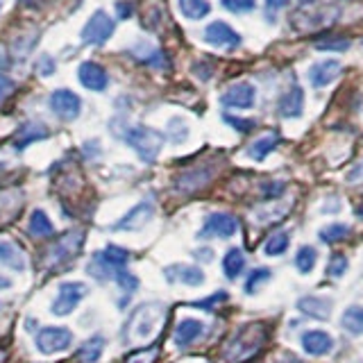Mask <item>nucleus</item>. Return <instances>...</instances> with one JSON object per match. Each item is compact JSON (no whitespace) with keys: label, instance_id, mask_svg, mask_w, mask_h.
Here are the masks:
<instances>
[{"label":"nucleus","instance_id":"obj_11","mask_svg":"<svg viewBox=\"0 0 363 363\" xmlns=\"http://www.w3.org/2000/svg\"><path fill=\"white\" fill-rule=\"evenodd\" d=\"M50 109L60 121H75L82 113V100L71 89H57L50 96Z\"/></svg>","mask_w":363,"mask_h":363},{"label":"nucleus","instance_id":"obj_20","mask_svg":"<svg viewBox=\"0 0 363 363\" xmlns=\"http://www.w3.org/2000/svg\"><path fill=\"white\" fill-rule=\"evenodd\" d=\"M332 300L323 298V295H304V298L298 300V309L309 315L315 318V320H329L332 318Z\"/></svg>","mask_w":363,"mask_h":363},{"label":"nucleus","instance_id":"obj_51","mask_svg":"<svg viewBox=\"0 0 363 363\" xmlns=\"http://www.w3.org/2000/svg\"><path fill=\"white\" fill-rule=\"evenodd\" d=\"M9 286H11V279L0 277V291H5V289H9Z\"/></svg>","mask_w":363,"mask_h":363},{"label":"nucleus","instance_id":"obj_49","mask_svg":"<svg viewBox=\"0 0 363 363\" xmlns=\"http://www.w3.org/2000/svg\"><path fill=\"white\" fill-rule=\"evenodd\" d=\"M116 11H118V18H130L132 5H128V3H116Z\"/></svg>","mask_w":363,"mask_h":363},{"label":"nucleus","instance_id":"obj_17","mask_svg":"<svg viewBox=\"0 0 363 363\" xmlns=\"http://www.w3.org/2000/svg\"><path fill=\"white\" fill-rule=\"evenodd\" d=\"M77 77L84 89L89 91H105L109 86V75L107 71L96 62H84L77 68Z\"/></svg>","mask_w":363,"mask_h":363},{"label":"nucleus","instance_id":"obj_21","mask_svg":"<svg viewBox=\"0 0 363 363\" xmlns=\"http://www.w3.org/2000/svg\"><path fill=\"white\" fill-rule=\"evenodd\" d=\"M166 279L173 284V281H182L186 286H202L204 284V272L198 266H186V264H175V266H168L164 270Z\"/></svg>","mask_w":363,"mask_h":363},{"label":"nucleus","instance_id":"obj_44","mask_svg":"<svg viewBox=\"0 0 363 363\" xmlns=\"http://www.w3.org/2000/svg\"><path fill=\"white\" fill-rule=\"evenodd\" d=\"M345 179L350 182L352 186H357V189H363V159H361V162H359V164H357L354 168H350V170H347Z\"/></svg>","mask_w":363,"mask_h":363},{"label":"nucleus","instance_id":"obj_9","mask_svg":"<svg viewBox=\"0 0 363 363\" xmlns=\"http://www.w3.org/2000/svg\"><path fill=\"white\" fill-rule=\"evenodd\" d=\"M238 232V220L232 213L213 211L204 218V225L200 230V238H232Z\"/></svg>","mask_w":363,"mask_h":363},{"label":"nucleus","instance_id":"obj_31","mask_svg":"<svg viewBox=\"0 0 363 363\" xmlns=\"http://www.w3.org/2000/svg\"><path fill=\"white\" fill-rule=\"evenodd\" d=\"M289 211H291V204H286V207H281V204H264V207H259L255 211V220L261 225H275Z\"/></svg>","mask_w":363,"mask_h":363},{"label":"nucleus","instance_id":"obj_53","mask_svg":"<svg viewBox=\"0 0 363 363\" xmlns=\"http://www.w3.org/2000/svg\"><path fill=\"white\" fill-rule=\"evenodd\" d=\"M300 3H304V5H311V3H315V0H300Z\"/></svg>","mask_w":363,"mask_h":363},{"label":"nucleus","instance_id":"obj_55","mask_svg":"<svg viewBox=\"0 0 363 363\" xmlns=\"http://www.w3.org/2000/svg\"><path fill=\"white\" fill-rule=\"evenodd\" d=\"M0 7H3V3H0Z\"/></svg>","mask_w":363,"mask_h":363},{"label":"nucleus","instance_id":"obj_39","mask_svg":"<svg viewBox=\"0 0 363 363\" xmlns=\"http://www.w3.org/2000/svg\"><path fill=\"white\" fill-rule=\"evenodd\" d=\"M113 281L118 284L121 286V291L125 293V295H132L136 289H139V279H136L132 272H128V270H118L116 272V277H113Z\"/></svg>","mask_w":363,"mask_h":363},{"label":"nucleus","instance_id":"obj_16","mask_svg":"<svg viewBox=\"0 0 363 363\" xmlns=\"http://www.w3.org/2000/svg\"><path fill=\"white\" fill-rule=\"evenodd\" d=\"M300 343L302 350L311 357H327L334 350V338L327 332H323V329H309V332H304Z\"/></svg>","mask_w":363,"mask_h":363},{"label":"nucleus","instance_id":"obj_26","mask_svg":"<svg viewBox=\"0 0 363 363\" xmlns=\"http://www.w3.org/2000/svg\"><path fill=\"white\" fill-rule=\"evenodd\" d=\"M102 350H105V336H91L89 340H84L77 350V359L79 363H96L102 357Z\"/></svg>","mask_w":363,"mask_h":363},{"label":"nucleus","instance_id":"obj_5","mask_svg":"<svg viewBox=\"0 0 363 363\" xmlns=\"http://www.w3.org/2000/svg\"><path fill=\"white\" fill-rule=\"evenodd\" d=\"M84 245V232L73 230V232H66L64 236H60L57 241H52L43 252V264L48 268H57L71 261L79 250Z\"/></svg>","mask_w":363,"mask_h":363},{"label":"nucleus","instance_id":"obj_25","mask_svg":"<svg viewBox=\"0 0 363 363\" xmlns=\"http://www.w3.org/2000/svg\"><path fill=\"white\" fill-rule=\"evenodd\" d=\"M279 134L277 132H266L264 136H259V139L255 143H250L247 147V155L255 159V162H264V159L275 150V147L279 145Z\"/></svg>","mask_w":363,"mask_h":363},{"label":"nucleus","instance_id":"obj_47","mask_svg":"<svg viewBox=\"0 0 363 363\" xmlns=\"http://www.w3.org/2000/svg\"><path fill=\"white\" fill-rule=\"evenodd\" d=\"M225 300H227V293H225V291H218V293H213V298L198 302V306H213V304H218V302H225Z\"/></svg>","mask_w":363,"mask_h":363},{"label":"nucleus","instance_id":"obj_36","mask_svg":"<svg viewBox=\"0 0 363 363\" xmlns=\"http://www.w3.org/2000/svg\"><path fill=\"white\" fill-rule=\"evenodd\" d=\"M186 136H189V125L184 123V118H170L168 121V139L173 141V143H182V141H186Z\"/></svg>","mask_w":363,"mask_h":363},{"label":"nucleus","instance_id":"obj_10","mask_svg":"<svg viewBox=\"0 0 363 363\" xmlns=\"http://www.w3.org/2000/svg\"><path fill=\"white\" fill-rule=\"evenodd\" d=\"M202 37L209 45H213V48H225V50H234V48H238V45L243 43L241 34H238L232 26L223 23V21L209 23V26L204 28Z\"/></svg>","mask_w":363,"mask_h":363},{"label":"nucleus","instance_id":"obj_19","mask_svg":"<svg viewBox=\"0 0 363 363\" xmlns=\"http://www.w3.org/2000/svg\"><path fill=\"white\" fill-rule=\"evenodd\" d=\"M202 336H204V323L198 320V318H184V320L177 323L173 340H175L177 347L184 350V347L196 343V340H200Z\"/></svg>","mask_w":363,"mask_h":363},{"label":"nucleus","instance_id":"obj_48","mask_svg":"<svg viewBox=\"0 0 363 363\" xmlns=\"http://www.w3.org/2000/svg\"><path fill=\"white\" fill-rule=\"evenodd\" d=\"M193 257H198V261H204V264H209V261H213V250L211 247H200L193 252Z\"/></svg>","mask_w":363,"mask_h":363},{"label":"nucleus","instance_id":"obj_13","mask_svg":"<svg viewBox=\"0 0 363 363\" xmlns=\"http://www.w3.org/2000/svg\"><path fill=\"white\" fill-rule=\"evenodd\" d=\"M155 216V204L150 200H141L139 204L123 216V218L111 227L113 232H136V230H143V227L152 220Z\"/></svg>","mask_w":363,"mask_h":363},{"label":"nucleus","instance_id":"obj_23","mask_svg":"<svg viewBox=\"0 0 363 363\" xmlns=\"http://www.w3.org/2000/svg\"><path fill=\"white\" fill-rule=\"evenodd\" d=\"M130 57H134V60H139V62L152 66V68H164L166 66V55L159 48H155L152 43H147V41H141V43L132 45Z\"/></svg>","mask_w":363,"mask_h":363},{"label":"nucleus","instance_id":"obj_7","mask_svg":"<svg viewBox=\"0 0 363 363\" xmlns=\"http://www.w3.org/2000/svg\"><path fill=\"white\" fill-rule=\"evenodd\" d=\"M73 343V334L68 327H41L34 334V345L41 354H57V352L68 350Z\"/></svg>","mask_w":363,"mask_h":363},{"label":"nucleus","instance_id":"obj_29","mask_svg":"<svg viewBox=\"0 0 363 363\" xmlns=\"http://www.w3.org/2000/svg\"><path fill=\"white\" fill-rule=\"evenodd\" d=\"M28 230H30L32 236H37V238H48V236H52V232H55V225L50 223L48 213L41 211V209H34L32 216H30Z\"/></svg>","mask_w":363,"mask_h":363},{"label":"nucleus","instance_id":"obj_18","mask_svg":"<svg viewBox=\"0 0 363 363\" xmlns=\"http://www.w3.org/2000/svg\"><path fill=\"white\" fill-rule=\"evenodd\" d=\"M304 111V91L300 84H293L277 102V113L281 118H300Z\"/></svg>","mask_w":363,"mask_h":363},{"label":"nucleus","instance_id":"obj_22","mask_svg":"<svg viewBox=\"0 0 363 363\" xmlns=\"http://www.w3.org/2000/svg\"><path fill=\"white\" fill-rule=\"evenodd\" d=\"M0 264L9 270H16V272H23L28 268L26 255L21 252V247L16 243L7 241V238H0Z\"/></svg>","mask_w":363,"mask_h":363},{"label":"nucleus","instance_id":"obj_12","mask_svg":"<svg viewBox=\"0 0 363 363\" xmlns=\"http://www.w3.org/2000/svg\"><path fill=\"white\" fill-rule=\"evenodd\" d=\"M218 168L211 166V164H204V166H196V168H189L184 170L177 179H175V189L179 193H193V191H200L209 184V182L216 177Z\"/></svg>","mask_w":363,"mask_h":363},{"label":"nucleus","instance_id":"obj_46","mask_svg":"<svg viewBox=\"0 0 363 363\" xmlns=\"http://www.w3.org/2000/svg\"><path fill=\"white\" fill-rule=\"evenodd\" d=\"M16 89V82L11 79L9 75H5V73H0V102H3L7 96H11V91Z\"/></svg>","mask_w":363,"mask_h":363},{"label":"nucleus","instance_id":"obj_3","mask_svg":"<svg viewBox=\"0 0 363 363\" xmlns=\"http://www.w3.org/2000/svg\"><path fill=\"white\" fill-rule=\"evenodd\" d=\"M130 261V252L118 245H107L105 250L94 255L91 264L86 266V272L91 277H96L98 281H109L116 277L118 270H125Z\"/></svg>","mask_w":363,"mask_h":363},{"label":"nucleus","instance_id":"obj_52","mask_svg":"<svg viewBox=\"0 0 363 363\" xmlns=\"http://www.w3.org/2000/svg\"><path fill=\"white\" fill-rule=\"evenodd\" d=\"M354 213L359 216V218H363V204H359V207L354 209Z\"/></svg>","mask_w":363,"mask_h":363},{"label":"nucleus","instance_id":"obj_45","mask_svg":"<svg viewBox=\"0 0 363 363\" xmlns=\"http://www.w3.org/2000/svg\"><path fill=\"white\" fill-rule=\"evenodd\" d=\"M37 73L43 77H50L55 73V60L50 55H41L39 62H37Z\"/></svg>","mask_w":363,"mask_h":363},{"label":"nucleus","instance_id":"obj_41","mask_svg":"<svg viewBox=\"0 0 363 363\" xmlns=\"http://www.w3.org/2000/svg\"><path fill=\"white\" fill-rule=\"evenodd\" d=\"M315 48L318 50H332V52H343L350 48V39L340 37V39H320L315 41Z\"/></svg>","mask_w":363,"mask_h":363},{"label":"nucleus","instance_id":"obj_28","mask_svg":"<svg viewBox=\"0 0 363 363\" xmlns=\"http://www.w3.org/2000/svg\"><path fill=\"white\" fill-rule=\"evenodd\" d=\"M177 7L182 11V16L189 21H200L204 16H209L211 11L209 0H177Z\"/></svg>","mask_w":363,"mask_h":363},{"label":"nucleus","instance_id":"obj_43","mask_svg":"<svg viewBox=\"0 0 363 363\" xmlns=\"http://www.w3.org/2000/svg\"><path fill=\"white\" fill-rule=\"evenodd\" d=\"M284 191H286L284 182H264V184H261V196L264 198H279Z\"/></svg>","mask_w":363,"mask_h":363},{"label":"nucleus","instance_id":"obj_33","mask_svg":"<svg viewBox=\"0 0 363 363\" xmlns=\"http://www.w3.org/2000/svg\"><path fill=\"white\" fill-rule=\"evenodd\" d=\"M350 234V227L345 223H329L325 225L320 232H318V238H320L323 243H336V241H343V238Z\"/></svg>","mask_w":363,"mask_h":363},{"label":"nucleus","instance_id":"obj_1","mask_svg":"<svg viewBox=\"0 0 363 363\" xmlns=\"http://www.w3.org/2000/svg\"><path fill=\"white\" fill-rule=\"evenodd\" d=\"M166 320V306L162 302H143L132 311L130 320L125 323L123 340L125 343H145L162 329Z\"/></svg>","mask_w":363,"mask_h":363},{"label":"nucleus","instance_id":"obj_2","mask_svg":"<svg viewBox=\"0 0 363 363\" xmlns=\"http://www.w3.org/2000/svg\"><path fill=\"white\" fill-rule=\"evenodd\" d=\"M268 338V327L264 323H250L243 325L241 329H236V334L227 340L225 345V361L227 363H243L247 359H252L261 345Z\"/></svg>","mask_w":363,"mask_h":363},{"label":"nucleus","instance_id":"obj_42","mask_svg":"<svg viewBox=\"0 0 363 363\" xmlns=\"http://www.w3.org/2000/svg\"><path fill=\"white\" fill-rule=\"evenodd\" d=\"M223 121H225L227 125H232V128H234L236 132H241V134L252 132V130H255V125H257L255 121H247V118H236V116H230V113H225Z\"/></svg>","mask_w":363,"mask_h":363},{"label":"nucleus","instance_id":"obj_27","mask_svg":"<svg viewBox=\"0 0 363 363\" xmlns=\"http://www.w3.org/2000/svg\"><path fill=\"white\" fill-rule=\"evenodd\" d=\"M340 327L352 336H363V306H347L340 315Z\"/></svg>","mask_w":363,"mask_h":363},{"label":"nucleus","instance_id":"obj_54","mask_svg":"<svg viewBox=\"0 0 363 363\" xmlns=\"http://www.w3.org/2000/svg\"><path fill=\"white\" fill-rule=\"evenodd\" d=\"M5 361V352L3 350H0V363H3Z\"/></svg>","mask_w":363,"mask_h":363},{"label":"nucleus","instance_id":"obj_38","mask_svg":"<svg viewBox=\"0 0 363 363\" xmlns=\"http://www.w3.org/2000/svg\"><path fill=\"white\" fill-rule=\"evenodd\" d=\"M220 5L232 14H247L257 9V0H220Z\"/></svg>","mask_w":363,"mask_h":363},{"label":"nucleus","instance_id":"obj_24","mask_svg":"<svg viewBox=\"0 0 363 363\" xmlns=\"http://www.w3.org/2000/svg\"><path fill=\"white\" fill-rule=\"evenodd\" d=\"M50 132L48 128H45L43 123H37V121H30L26 125H21V130L16 134V139H14V147L16 150H26V147L34 141H39V139H45Z\"/></svg>","mask_w":363,"mask_h":363},{"label":"nucleus","instance_id":"obj_14","mask_svg":"<svg viewBox=\"0 0 363 363\" xmlns=\"http://www.w3.org/2000/svg\"><path fill=\"white\" fill-rule=\"evenodd\" d=\"M220 102L230 109H252L257 102V89L250 82H236L225 89Z\"/></svg>","mask_w":363,"mask_h":363},{"label":"nucleus","instance_id":"obj_37","mask_svg":"<svg viewBox=\"0 0 363 363\" xmlns=\"http://www.w3.org/2000/svg\"><path fill=\"white\" fill-rule=\"evenodd\" d=\"M159 357V347H143V350H134L132 354L125 359V363H155Z\"/></svg>","mask_w":363,"mask_h":363},{"label":"nucleus","instance_id":"obj_34","mask_svg":"<svg viewBox=\"0 0 363 363\" xmlns=\"http://www.w3.org/2000/svg\"><path fill=\"white\" fill-rule=\"evenodd\" d=\"M315 259H318V255H315V247H311V245H302L300 250H298V255H295V268H298L302 275H309V272L315 268Z\"/></svg>","mask_w":363,"mask_h":363},{"label":"nucleus","instance_id":"obj_32","mask_svg":"<svg viewBox=\"0 0 363 363\" xmlns=\"http://www.w3.org/2000/svg\"><path fill=\"white\" fill-rule=\"evenodd\" d=\"M289 245H291V236H289V232H275L272 236L266 238V243H264V255H268V257H279V255L286 252Z\"/></svg>","mask_w":363,"mask_h":363},{"label":"nucleus","instance_id":"obj_40","mask_svg":"<svg viewBox=\"0 0 363 363\" xmlns=\"http://www.w3.org/2000/svg\"><path fill=\"white\" fill-rule=\"evenodd\" d=\"M345 270H347V259H345V255H334L332 261H329V266H327V277L338 279V277L345 275Z\"/></svg>","mask_w":363,"mask_h":363},{"label":"nucleus","instance_id":"obj_4","mask_svg":"<svg viewBox=\"0 0 363 363\" xmlns=\"http://www.w3.org/2000/svg\"><path fill=\"white\" fill-rule=\"evenodd\" d=\"M125 141H128V145L139 155L141 162L152 164L159 157V152H162L164 136L152 128H145V125H134V128L125 132Z\"/></svg>","mask_w":363,"mask_h":363},{"label":"nucleus","instance_id":"obj_8","mask_svg":"<svg viewBox=\"0 0 363 363\" xmlns=\"http://www.w3.org/2000/svg\"><path fill=\"white\" fill-rule=\"evenodd\" d=\"M113 30H116V23H113V18L107 14L105 9H98L86 21V26L82 30V41L86 45H105L111 39Z\"/></svg>","mask_w":363,"mask_h":363},{"label":"nucleus","instance_id":"obj_6","mask_svg":"<svg viewBox=\"0 0 363 363\" xmlns=\"http://www.w3.org/2000/svg\"><path fill=\"white\" fill-rule=\"evenodd\" d=\"M89 295V286L84 281H64L60 284V291H57V298L50 304L52 315H71L75 311V306L82 302Z\"/></svg>","mask_w":363,"mask_h":363},{"label":"nucleus","instance_id":"obj_50","mask_svg":"<svg viewBox=\"0 0 363 363\" xmlns=\"http://www.w3.org/2000/svg\"><path fill=\"white\" fill-rule=\"evenodd\" d=\"M268 9H284L289 5V0H266Z\"/></svg>","mask_w":363,"mask_h":363},{"label":"nucleus","instance_id":"obj_35","mask_svg":"<svg viewBox=\"0 0 363 363\" xmlns=\"http://www.w3.org/2000/svg\"><path fill=\"white\" fill-rule=\"evenodd\" d=\"M270 275H272V272H270V268H264V266H261V268H255V270H252V272H250V275H247L243 291H245L247 295H255V293L259 291V286H261V284H266V281L270 279Z\"/></svg>","mask_w":363,"mask_h":363},{"label":"nucleus","instance_id":"obj_15","mask_svg":"<svg viewBox=\"0 0 363 363\" xmlns=\"http://www.w3.org/2000/svg\"><path fill=\"white\" fill-rule=\"evenodd\" d=\"M340 71H343V64H340L338 60H320L311 64L309 68V82L313 89H325L334 82V79H338Z\"/></svg>","mask_w":363,"mask_h":363},{"label":"nucleus","instance_id":"obj_30","mask_svg":"<svg viewBox=\"0 0 363 363\" xmlns=\"http://www.w3.org/2000/svg\"><path fill=\"white\" fill-rule=\"evenodd\" d=\"M243 268H245V257H243L241 250H238V247L227 250V255L223 259V272H225V277L227 279H236L243 272Z\"/></svg>","mask_w":363,"mask_h":363}]
</instances>
